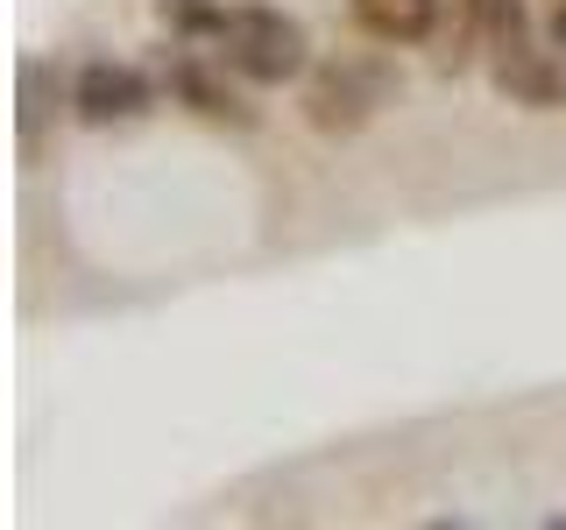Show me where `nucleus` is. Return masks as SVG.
Wrapping results in <instances>:
<instances>
[{"label": "nucleus", "instance_id": "nucleus-7", "mask_svg": "<svg viewBox=\"0 0 566 530\" xmlns=\"http://www.w3.org/2000/svg\"><path fill=\"white\" fill-rule=\"evenodd\" d=\"M474 57H482V0H439L432 64L439 71H468Z\"/></svg>", "mask_w": 566, "mask_h": 530}, {"label": "nucleus", "instance_id": "nucleus-4", "mask_svg": "<svg viewBox=\"0 0 566 530\" xmlns=\"http://www.w3.org/2000/svg\"><path fill=\"white\" fill-rule=\"evenodd\" d=\"M495 93L517 99V106H538V114H553V106H566V64L553 43H538L531 35L524 50H510V57H495Z\"/></svg>", "mask_w": 566, "mask_h": 530}, {"label": "nucleus", "instance_id": "nucleus-6", "mask_svg": "<svg viewBox=\"0 0 566 530\" xmlns=\"http://www.w3.org/2000/svg\"><path fill=\"white\" fill-rule=\"evenodd\" d=\"M354 22H361L376 43H432L439 29V0H347Z\"/></svg>", "mask_w": 566, "mask_h": 530}, {"label": "nucleus", "instance_id": "nucleus-2", "mask_svg": "<svg viewBox=\"0 0 566 530\" xmlns=\"http://www.w3.org/2000/svg\"><path fill=\"white\" fill-rule=\"evenodd\" d=\"M389 93H397L389 57H376V50H347V57H326L305 78V120H312L318 135L347 141V135H361L368 120L382 114Z\"/></svg>", "mask_w": 566, "mask_h": 530}, {"label": "nucleus", "instance_id": "nucleus-5", "mask_svg": "<svg viewBox=\"0 0 566 530\" xmlns=\"http://www.w3.org/2000/svg\"><path fill=\"white\" fill-rule=\"evenodd\" d=\"M170 93L191 106V114H206V120H227V128H248L255 120V106H248L234 85H227V64L220 57H177V71H170Z\"/></svg>", "mask_w": 566, "mask_h": 530}, {"label": "nucleus", "instance_id": "nucleus-10", "mask_svg": "<svg viewBox=\"0 0 566 530\" xmlns=\"http://www.w3.org/2000/svg\"><path fill=\"white\" fill-rule=\"evenodd\" d=\"M545 43H553L559 64H566V8H553V29H545Z\"/></svg>", "mask_w": 566, "mask_h": 530}, {"label": "nucleus", "instance_id": "nucleus-1", "mask_svg": "<svg viewBox=\"0 0 566 530\" xmlns=\"http://www.w3.org/2000/svg\"><path fill=\"white\" fill-rule=\"evenodd\" d=\"M206 50L234 71V78H248V85H291L297 71L312 64L305 22H297V14H283V8H262V0L227 8V22H220V35H212Z\"/></svg>", "mask_w": 566, "mask_h": 530}, {"label": "nucleus", "instance_id": "nucleus-11", "mask_svg": "<svg viewBox=\"0 0 566 530\" xmlns=\"http://www.w3.org/2000/svg\"><path fill=\"white\" fill-rule=\"evenodd\" d=\"M545 8H566V0H545Z\"/></svg>", "mask_w": 566, "mask_h": 530}, {"label": "nucleus", "instance_id": "nucleus-8", "mask_svg": "<svg viewBox=\"0 0 566 530\" xmlns=\"http://www.w3.org/2000/svg\"><path fill=\"white\" fill-rule=\"evenodd\" d=\"M531 0H482V57H510V50L531 43Z\"/></svg>", "mask_w": 566, "mask_h": 530}, {"label": "nucleus", "instance_id": "nucleus-9", "mask_svg": "<svg viewBox=\"0 0 566 530\" xmlns=\"http://www.w3.org/2000/svg\"><path fill=\"white\" fill-rule=\"evenodd\" d=\"M164 22H170V35H185V43H212L220 22H227V8L220 0H164Z\"/></svg>", "mask_w": 566, "mask_h": 530}, {"label": "nucleus", "instance_id": "nucleus-3", "mask_svg": "<svg viewBox=\"0 0 566 530\" xmlns=\"http://www.w3.org/2000/svg\"><path fill=\"white\" fill-rule=\"evenodd\" d=\"M71 106H78L85 128H114V120H135L149 106V78L135 64H85L78 85H71Z\"/></svg>", "mask_w": 566, "mask_h": 530}]
</instances>
